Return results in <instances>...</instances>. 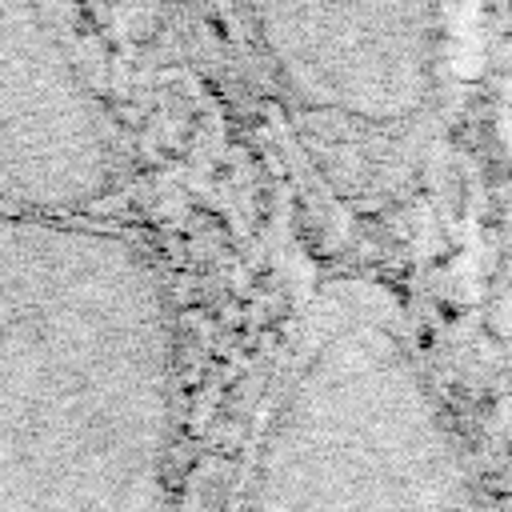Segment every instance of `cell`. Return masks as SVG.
<instances>
[{"mask_svg":"<svg viewBox=\"0 0 512 512\" xmlns=\"http://www.w3.org/2000/svg\"><path fill=\"white\" fill-rule=\"evenodd\" d=\"M176 448L156 252L108 220L0 212V512H164Z\"/></svg>","mask_w":512,"mask_h":512,"instance_id":"obj_1","label":"cell"},{"mask_svg":"<svg viewBox=\"0 0 512 512\" xmlns=\"http://www.w3.org/2000/svg\"><path fill=\"white\" fill-rule=\"evenodd\" d=\"M220 512H484L472 448L380 284L324 280L296 308Z\"/></svg>","mask_w":512,"mask_h":512,"instance_id":"obj_2","label":"cell"},{"mask_svg":"<svg viewBox=\"0 0 512 512\" xmlns=\"http://www.w3.org/2000/svg\"><path fill=\"white\" fill-rule=\"evenodd\" d=\"M288 100L324 132L404 136L436 100L440 0H248Z\"/></svg>","mask_w":512,"mask_h":512,"instance_id":"obj_3","label":"cell"},{"mask_svg":"<svg viewBox=\"0 0 512 512\" xmlns=\"http://www.w3.org/2000/svg\"><path fill=\"white\" fill-rule=\"evenodd\" d=\"M124 148L52 0H0V212L84 216L120 196Z\"/></svg>","mask_w":512,"mask_h":512,"instance_id":"obj_4","label":"cell"}]
</instances>
